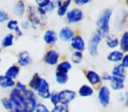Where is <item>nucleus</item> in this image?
Here are the masks:
<instances>
[{
  "label": "nucleus",
  "mask_w": 128,
  "mask_h": 112,
  "mask_svg": "<svg viewBox=\"0 0 128 112\" xmlns=\"http://www.w3.org/2000/svg\"><path fill=\"white\" fill-rule=\"evenodd\" d=\"M8 97L11 100L13 112H34L39 102L36 94L28 88L20 91L14 87L11 89Z\"/></svg>",
  "instance_id": "f257e3e1"
},
{
  "label": "nucleus",
  "mask_w": 128,
  "mask_h": 112,
  "mask_svg": "<svg viewBox=\"0 0 128 112\" xmlns=\"http://www.w3.org/2000/svg\"><path fill=\"white\" fill-rule=\"evenodd\" d=\"M28 89L32 90L36 94L38 98L41 100H48L49 99L51 89L48 81L45 77L40 75V74L35 73L32 76L31 80L26 84Z\"/></svg>",
  "instance_id": "f03ea898"
},
{
  "label": "nucleus",
  "mask_w": 128,
  "mask_h": 112,
  "mask_svg": "<svg viewBox=\"0 0 128 112\" xmlns=\"http://www.w3.org/2000/svg\"><path fill=\"white\" fill-rule=\"evenodd\" d=\"M112 14H113V10L110 8H105L100 12V14L98 17L96 22V32H98L103 39L106 37L108 34H110V24Z\"/></svg>",
  "instance_id": "7ed1b4c3"
},
{
  "label": "nucleus",
  "mask_w": 128,
  "mask_h": 112,
  "mask_svg": "<svg viewBox=\"0 0 128 112\" xmlns=\"http://www.w3.org/2000/svg\"><path fill=\"white\" fill-rule=\"evenodd\" d=\"M102 40H103V38L100 36V34L98 32L95 31L91 34L90 38L89 39V42H88V53H89L90 57H98V52H99L98 48H99V46L101 45Z\"/></svg>",
  "instance_id": "20e7f679"
},
{
  "label": "nucleus",
  "mask_w": 128,
  "mask_h": 112,
  "mask_svg": "<svg viewBox=\"0 0 128 112\" xmlns=\"http://www.w3.org/2000/svg\"><path fill=\"white\" fill-rule=\"evenodd\" d=\"M110 89L107 85H100L96 93L98 101L103 108H106L110 103Z\"/></svg>",
  "instance_id": "39448f33"
},
{
  "label": "nucleus",
  "mask_w": 128,
  "mask_h": 112,
  "mask_svg": "<svg viewBox=\"0 0 128 112\" xmlns=\"http://www.w3.org/2000/svg\"><path fill=\"white\" fill-rule=\"evenodd\" d=\"M26 18L30 21L31 25H32V28L34 30H36L37 27L42 25V18L37 14L36 11V6L34 5H28L26 6Z\"/></svg>",
  "instance_id": "423d86ee"
},
{
  "label": "nucleus",
  "mask_w": 128,
  "mask_h": 112,
  "mask_svg": "<svg viewBox=\"0 0 128 112\" xmlns=\"http://www.w3.org/2000/svg\"><path fill=\"white\" fill-rule=\"evenodd\" d=\"M66 21L70 25H75V24H78L84 19V13L81 8H72L70 9L67 12L66 16Z\"/></svg>",
  "instance_id": "0eeeda50"
},
{
  "label": "nucleus",
  "mask_w": 128,
  "mask_h": 112,
  "mask_svg": "<svg viewBox=\"0 0 128 112\" xmlns=\"http://www.w3.org/2000/svg\"><path fill=\"white\" fill-rule=\"evenodd\" d=\"M60 59V54L56 49L51 48L48 49L45 53L43 56V61L46 66L49 67H55L59 63Z\"/></svg>",
  "instance_id": "6e6552de"
},
{
  "label": "nucleus",
  "mask_w": 128,
  "mask_h": 112,
  "mask_svg": "<svg viewBox=\"0 0 128 112\" xmlns=\"http://www.w3.org/2000/svg\"><path fill=\"white\" fill-rule=\"evenodd\" d=\"M58 96H59V102H60V105H64V106L68 105L70 106V103H72L76 98L77 94L76 91L72 90V89H62L60 91H59Z\"/></svg>",
  "instance_id": "1a4fd4ad"
},
{
  "label": "nucleus",
  "mask_w": 128,
  "mask_h": 112,
  "mask_svg": "<svg viewBox=\"0 0 128 112\" xmlns=\"http://www.w3.org/2000/svg\"><path fill=\"white\" fill-rule=\"evenodd\" d=\"M54 4L56 10V14L58 17L63 18L66 16L67 12L70 10V5L72 4L71 0H55Z\"/></svg>",
  "instance_id": "9d476101"
},
{
  "label": "nucleus",
  "mask_w": 128,
  "mask_h": 112,
  "mask_svg": "<svg viewBox=\"0 0 128 112\" xmlns=\"http://www.w3.org/2000/svg\"><path fill=\"white\" fill-rule=\"evenodd\" d=\"M70 45L73 52H80L84 53L86 49V43L85 39L80 34H76L71 40L70 41Z\"/></svg>",
  "instance_id": "9b49d317"
},
{
  "label": "nucleus",
  "mask_w": 128,
  "mask_h": 112,
  "mask_svg": "<svg viewBox=\"0 0 128 112\" xmlns=\"http://www.w3.org/2000/svg\"><path fill=\"white\" fill-rule=\"evenodd\" d=\"M32 55L27 51H20L17 55V65L21 68L28 67L32 64Z\"/></svg>",
  "instance_id": "f8f14e48"
},
{
  "label": "nucleus",
  "mask_w": 128,
  "mask_h": 112,
  "mask_svg": "<svg viewBox=\"0 0 128 112\" xmlns=\"http://www.w3.org/2000/svg\"><path fill=\"white\" fill-rule=\"evenodd\" d=\"M85 78L89 82V85H90L92 88H96L101 84V75L95 70H87L85 72Z\"/></svg>",
  "instance_id": "ddd939ff"
},
{
  "label": "nucleus",
  "mask_w": 128,
  "mask_h": 112,
  "mask_svg": "<svg viewBox=\"0 0 128 112\" xmlns=\"http://www.w3.org/2000/svg\"><path fill=\"white\" fill-rule=\"evenodd\" d=\"M57 35H58V39H60L63 42H70L72 38L76 35V32L70 26L65 25L60 29Z\"/></svg>",
  "instance_id": "4468645a"
},
{
  "label": "nucleus",
  "mask_w": 128,
  "mask_h": 112,
  "mask_svg": "<svg viewBox=\"0 0 128 112\" xmlns=\"http://www.w3.org/2000/svg\"><path fill=\"white\" fill-rule=\"evenodd\" d=\"M43 40L48 46H54L58 41L57 32L54 29H46L43 33Z\"/></svg>",
  "instance_id": "2eb2a0df"
},
{
  "label": "nucleus",
  "mask_w": 128,
  "mask_h": 112,
  "mask_svg": "<svg viewBox=\"0 0 128 112\" xmlns=\"http://www.w3.org/2000/svg\"><path fill=\"white\" fill-rule=\"evenodd\" d=\"M26 4L25 1H17L15 3L14 6L12 9V13L16 18H21L26 15Z\"/></svg>",
  "instance_id": "dca6fc26"
},
{
  "label": "nucleus",
  "mask_w": 128,
  "mask_h": 112,
  "mask_svg": "<svg viewBox=\"0 0 128 112\" xmlns=\"http://www.w3.org/2000/svg\"><path fill=\"white\" fill-rule=\"evenodd\" d=\"M104 40L106 45V46L108 48L112 50H115L117 47H118V42H119V38L118 37L117 34L114 33H110L106 36L105 38H104Z\"/></svg>",
  "instance_id": "f3484780"
},
{
  "label": "nucleus",
  "mask_w": 128,
  "mask_h": 112,
  "mask_svg": "<svg viewBox=\"0 0 128 112\" xmlns=\"http://www.w3.org/2000/svg\"><path fill=\"white\" fill-rule=\"evenodd\" d=\"M72 68H73V66H72V64L70 63V61L63 60V61H59L58 64L55 66V72L68 75V73L72 69Z\"/></svg>",
  "instance_id": "a211bd4d"
},
{
  "label": "nucleus",
  "mask_w": 128,
  "mask_h": 112,
  "mask_svg": "<svg viewBox=\"0 0 128 112\" xmlns=\"http://www.w3.org/2000/svg\"><path fill=\"white\" fill-rule=\"evenodd\" d=\"M110 75L112 77H117V78H122L126 80V75H127V70L124 68L120 64H115L110 71Z\"/></svg>",
  "instance_id": "6ab92c4d"
},
{
  "label": "nucleus",
  "mask_w": 128,
  "mask_h": 112,
  "mask_svg": "<svg viewBox=\"0 0 128 112\" xmlns=\"http://www.w3.org/2000/svg\"><path fill=\"white\" fill-rule=\"evenodd\" d=\"M76 94H78L81 97H90L95 94V89L89 84H82L78 89Z\"/></svg>",
  "instance_id": "aec40b11"
},
{
  "label": "nucleus",
  "mask_w": 128,
  "mask_h": 112,
  "mask_svg": "<svg viewBox=\"0 0 128 112\" xmlns=\"http://www.w3.org/2000/svg\"><path fill=\"white\" fill-rule=\"evenodd\" d=\"M124 54L121 51L119 50H112L110 53L107 55V61H109L110 62L112 63H116V64H118L120 63L121 60L124 57Z\"/></svg>",
  "instance_id": "412c9836"
},
{
  "label": "nucleus",
  "mask_w": 128,
  "mask_h": 112,
  "mask_svg": "<svg viewBox=\"0 0 128 112\" xmlns=\"http://www.w3.org/2000/svg\"><path fill=\"white\" fill-rule=\"evenodd\" d=\"M20 74V67L17 64H13L10 66L6 70L4 75L8 78L12 79V80L16 81V79L18 77Z\"/></svg>",
  "instance_id": "4be33fe9"
},
{
  "label": "nucleus",
  "mask_w": 128,
  "mask_h": 112,
  "mask_svg": "<svg viewBox=\"0 0 128 112\" xmlns=\"http://www.w3.org/2000/svg\"><path fill=\"white\" fill-rule=\"evenodd\" d=\"M16 81L6 77L4 75H0V89H12L15 87Z\"/></svg>",
  "instance_id": "5701e85b"
},
{
  "label": "nucleus",
  "mask_w": 128,
  "mask_h": 112,
  "mask_svg": "<svg viewBox=\"0 0 128 112\" xmlns=\"http://www.w3.org/2000/svg\"><path fill=\"white\" fill-rule=\"evenodd\" d=\"M15 39H16V37L14 36V34L12 32H9V33L6 34L4 38L1 39L0 45L3 48H9L13 46Z\"/></svg>",
  "instance_id": "b1692460"
},
{
  "label": "nucleus",
  "mask_w": 128,
  "mask_h": 112,
  "mask_svg": "<svg viewBox=\"0 0 128 112\" xmlns=\"http://www.w3.org/2000/svg\"><path fill=\"white\" fill-rule=\"evenodd\" d=\"M119 51H121L123 53H127L128 51V32L124 31L122 33L121 37L119 38L118 42Z\"/></svg>",
  "instance_id": "393cba45"
},
{
  "label": "nucleus",
  "mask_w": 128,
  "mask_h": 112,
  "mask_svg": "<svg viewBox=\"0 0 128 112\" xmlns=\"http://www.w3.org/2000/svg\"><path fill=\"white\" fill-rule=\"evenodd\" d=\"M68 79H70V76H68V75H67V74L58 73V72H55L54 73L55 82H56L57 84H59L60 86L66 85L68 82Z\"/></svg>",
  "instance_id": "a878e982"
},
{
  "label": "nucleus",
  "mask_w": 128,
  "mask_h": 112,
  "mask_svg": "<svg viewBox=\"0 0 128 112\" xmlns=\"http://www.w3.org/2000/svg\"><path fill=\"white\" fill-rule=\"evenodd\" d=\"M70 63H73L75 65H80L84 60V53L80 52H73L70 57Z\"/></svg>",
  "instance_id": "bb28decb"
},
{
  "label": "nucleus",
  "mask_w": 128,
  "mask_h": 112,
  "mask_svg": "<svg viewBox=\"0 0 128 112\" xmlns=\"http://www.w3.org/2000/svg\"><path fill=\"white\" fill-rule=\"evenodd\" d=\"M0 103H1L2 107L6 111H11V110H12V105L11 100H10V98L8 97V96H4V97L1 98Z\"/></svg>",
  "instance_id": "cd10ccee"
},
{
  "label": "nucleus",
  "mask_w": 128,
  "mask_h": 112,
  "mask_svg": "<svg viewBox=\"0 0 128 112\" xmlns=\"http://www.w3.org/2000/svg\"><path fill=\"white\" fill-rule=\"evenodd\" d=\"M6 24V28L9 31H11V32H12L15 28L20 26V21L18 20V18H10Z\"/></svg>",
  "instance_id": "c85d7f7f"
},
{
  "label": "nucleus",
  "mask_w": 128,
  "mask_h": 112,
  "mask_svg": "<svg viewBox=\"0 0 128 112\" xmlns=\"http://www.w3.org/2000/svg\"><path fill=\"white\" fill-rule=\"evenodd\" d=\"M49 102L53 106H56V105L60 104V102H59V96H58V91L53 90L51 91L49 96Z\"/></svg>",
  "instance_id": "c756f323"
},
{
  "label": "nucleus",
  "mask_w": 128,
  "mask_h": 112,
  "mask_svg": "<svg viewBox=\"0 0 128 112\" xmlns=\"http://www.w3.org/2000/svg\"><path fill=\"white\" fill-rule=\"evenodd\" d=\"M110 89H112L114 91H122L126 89V84L121 83V82H110Z\"/></svg>",
  "instance_id": "7c9ffc66"
},
{
  "label": "nucleus",
  "mask_w": 128,
  "mask_h": 112,
  "mask_svg": "<svg viewBox=\"0 0 128 112\" xmlns=\"http://www.w3.org/2000/svg\"><path fill=\"white\" fill-rule=\"evenodd\" d=\"M34 112H50V110L46 106V104H45L44 103L38 102Z\"/></svg>",
  "instance_id": "2f4dec72"
},
{
  "label": "nucleus",
  "mask_w": 128,
  "mask_h": 112,
  "mask_svg": "<svg viewBox=\"0 0 128 112\" xmlns=\"http://www.w3.org/2000/svg\"><path fill=\"white\" fill-rule=\"evenodd\" d=\"M31 27H32V25H31L30 21H29L27 18H25V19H23L21 22H20V28L21 29L22 31L29 30Z\"/></svg>",
  "instance_id": "473e14b6"
},
{
  "label": "nucleus",
  "mask_w": 128,
  "mask_h": 112,
  "mask_svg": "<svg viewBox=\"0 0 128 112\" xmlns=\"http://www.w3.org/2000/svg\"><path fill=\"white\" fill-rule=\"evenodd\" d=\"M10 19L9 13L4 10L0 9V24H4Z\"/></svg>",
  "instance_id": "72a5a7b5"
},
{
  "label": "nucleus",
  "mask_w": 128,
  "mask_h": 112,
  "mask_svg": "<svg viewBox=\"0 0 128 112\" xmlns=\"http://www.w3.org/2000/svg\"><path fill=\"white\" fill-rule=\"evenodd\" d=\"M91 1L90 0H75L72 2V4H74L77 8L82 7L84 5H87V4H90Z\"/></svg>",
  "instance_id": "f704fd0d"
},
{
  "label": "nucleus",
  "mask_w": 128,
  "mask_h": 112,
  "mask_svg": "<svg viewBox=\"0 0 128 112\" xmlns=\"http://www.w3.org/2000/svg\"><path fill=\"white\" fill-rule=\"evenodd\" d=\"M43 9L45 10V11H46V13L53 12L54 11H55V6H54V1H51V0H50L49 4H48L46 7L43 8Z\"/></svg>",
  "instance_id": "c9c22d12"
},
{
  "label": "nucleus",
  "mask_w": 128,
  "mask_h": 112,
  "mask_svg": "<svg viewBox=\"0 0 128 112\" xmlns=\"http://www.w3.org/2000/svg\"><path fill=\"white\" fill-rule=\"evenodd\" d=\"M101 80H102V82H112V75H110V73L104 72V73L101 75Z\"/></svg>",
  "instance_id": "e433bc0d"
},
{
  "label": "nucleus",
  "mask_w": 128,
  "mask_h": 112,
  "mask_svg": "<svg viewBox=\"0 0 128 112\" xmlns=\"http://www.w3.org/2000/svg\"><path fill=\"white\" fill-rule=\"evenodd\" d=\"M119 64H120L124 68L127 69V68H128V54L127 53H124V57H123V59L121 60Z\"/></svg>",
  "instance_id": "4c0bfd02"
},
{
  "label": "nucleus",
  "mask_w": 128,
  "mask_h": 112,
  "mask_svg": "<svg viewBox=\"0 0 128 112\" xmlns=\"http://www.w3.org/2000/svg\"><path fill=\"white\" fill-rule=\"evenodd\" d=\"M50 112H64V107L63 105H56V106H54L53 109L50 110Z\"/></svg>",
  "instance_id": "58836bf2"
},
{
  "label": "nucleus",
  "mask_w": 128,
  "mask_h": 112,
  "mask_svg": "<svg viewBox=\"0 0 128 112\" xmlns=\"http://www.w3.org/2000/svg\"><path fill=\"white\" fill-rule=\"evenodd\" d=\"M12 33L14 34V36L16 38L17 37H22V36H23V31L20 28V26H18L17 28H15L14 30H13Z\"/></svg>",
  "instance_id": "ea45409f"
},
{
  "label": "nucleus",
  "mask_w": 128,
  "mask_h": 112,
  "mask_svg": "<svg viewBox=\"0 0 128 112\" xmlns=\"http://www.w3.org/2000/svg\"><path fill=\"white\" fill-rule=\"evenodd\" d=\"M1 53H2V49H1V47H0V55H1Z\"/></svg>",
  "instance_id": "a19ab883"
},
{
  "label": "nucleus",
  "mask_w": 128,
  "mask_h": 112,
  "mask_svg": "<svg viewBox=\"0 0 128 112\" xmlns=\"http://www.w3.org/2000/svg\"><path fill=\"white\" fill-rule=\"evenodd\" d=\"M6 112H13L12 110H11V111H6Z\"/></svg>",
  "instance_id": "79ce46f5"
}]
</instances>
